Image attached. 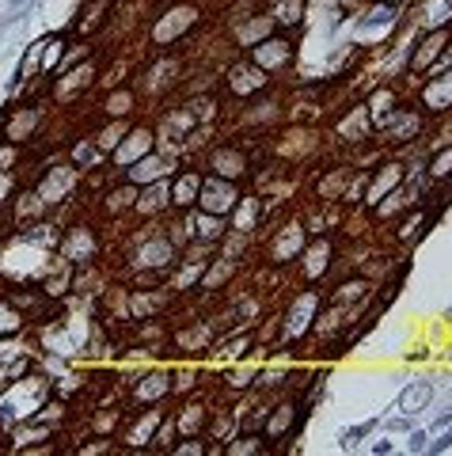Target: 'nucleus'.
Instances as JSON below:
<instances>
[{"instance_id": "obj_1", "label": "nucleus", "mask_w": 452, "mask_h": 456, "mask_svg": "<svg viewBox=\"0 0 452 456\" xmlns=\"http://www.w3.org/2000/svg\"><path fill=\"white\" fill-rule=\"evenodd\" d=\"M429 399H434V384H426V380H410V384L399 392L396 407H399L403 414H410V418H415V414H422V411L429 407Z\"/></svg>"}, {"instance_id": "obj_2", "label": "nucleus", "mask_w": 452, "mask_h": 456, "mask_svg": "<svg viewBox=\"0 0 452 456\" xmlns=\"http://www.w3.org/2000/svg\"><path fill=\"white\" fill-rule=\"evenodd\" d=\"M445 38H448V31H445V27H441V31H434V34H429V38H426V42H422V50L415 53V61H410V69H415V72H418V69H422V65H426V61H429V57H434V53H437V46H441V42H445Z\"/></svg>"}, {"instance_id": "obj_3", "label": "nucleus", "mask_w": 452, "mask_h": 456, "mask_svg": "<svg viewBox=\"0 0 452 456\" xmlns=\"http://www.w3.org/2000/svg\"><path fill=\"white\" fill-rule=\"evenodd\" d=\"M194 194H201V179L198 175H182L175 183V206H190L194 202Z\"/></svg>"}, {"instance_id": "obj_4", "label": "nucleus", "mask_w": 452, "mask_h": 456, "mask_svg": "<svg viewBox=\"0 0 452 456\" xmlns=\"http://www.w3.org/2000/svg\"><path fill=\"white\" fill-rule=\"evenodd\" d=\"M448 171H452V149H448V152H441V156L434 160V168H429V175H434V179H445Z\"/></svg>"}, {"instance_id": "obj_5", "label": "nucleus", "mask_w": 452, "mask_h": 456, "mask_svg": "<svg viewBox=\"0 0 452 456\" xmlns=\"http://www.w3.org/2000/svg\"><path fill=\"white\" fill-rule=\"evenodd\" d=\"M372 426H376V418H369V422H361V426H353V430H346V433H342V437H346V441H357V437H365V433H369V430H372Z\"/></svg>"}, {"instance_id": "obj_6", "label": "nucleus", "mask_w": 452, "mask_h": 456, "mask_svg": "<svg viewBox=\"0 0 452 456\" xmlns=\"http://www.w3.org/2000/svg\"><path fill=\"white\" fill-rule=\"evenodd\" d=\"M445 449H452V430H445V433H441V437H437L434 445H429L426 452H445Z\"/></svg>"}, {"instance_id": "obj_7", "label": "nucleus", "mask_w": 452, "mask_h": 456, "mask_svg": "<svg viewBox=\"0 0 452 456\" xmlns=\"http://www.w3.org/2000/svg\"><path fill=\"white\" fill-rule=\"evenodd\" d=\"M429 433H422V430H415V437H410V452H422V449H429Z\"/></svg>"}, {"instance_id": "obj_8", "label": "nucleus", "mask_w": 452, "mask_h": 456, "mask_svg": "<svg viewBox=\"0 0 452 456\" xmlns=\"http://www.w3.org/2000/svg\"><path fill=\"white\" fill-rule=\"evenodd\" d=\"M388 430H410V414H403V418H388Z\"/></svg>"}, {"instance_id": "obj_9", "label": "nucleus", "mask_w": 452, "mask_h": 456, "mask_svg": "<svg viewBox=\"0 0 452 456\" xmlns=\"http://www.w3.org/2000/svg\"><path fill=\"white\" fill-rule=\"evenodd\" d=\"M372 452H376V456H384V452H391V441H376V445H372Z\"/></svg>"}]
</instances>
